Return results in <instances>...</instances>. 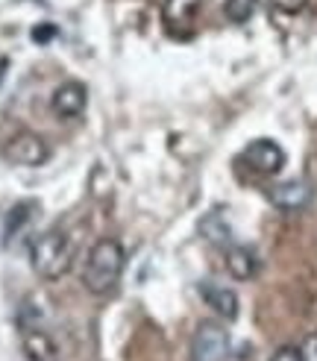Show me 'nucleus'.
Here are the masks:
<instances>
[{"label": "nucleus", "instance_id": "0eeeda50", "mask_svg": "<svg viewBox=\"0 0 317 361\" xmlns=\"http://www.w3.org/2000/svg\"><path fill=\"white\" fill-rule=\"evenodd\" d=\"M21 350L27 361H62L56 341L35 323H21Z\"/></svg>", "mask_w": 317, "mask_h": 361}, {"label": "nucleus", "instance_id": "f03ea898", "mask_svg": "<svg viewBox=\"0 0 317 361\" xmlns=\"http://www.w3.org/2000/svg\"><path fill=\"white\" fill-rule=\"evenodd\" d=\"M30 264L32 270L47 282L62 279L70 264H74V244L65 229H47L42 235H35L30 244Z\"/></svg>", "mask_w": 317, "mask_h": 361}, {"label": "nucleus", "instance_id": "dca6fc26", "mask_svg": "<svg viewBox=\"0 0 317 361\" xmlns=\"http://www.w3.org/2000/svg\"><path fill=\"white\" fill-rule=\"evenodd\" d=\"M299 355H303V361H317V332L303 338V344H299Z\"/></svg>", "mask_w": 317, "mask_h": 361}, {"label": "nucleus", "instance_id": "20e7f679", "mask_svg": "<svg viewBox=\"0 0 317 361\" xmlns=\"http://www.w3.org/2000/svg\"><path fill=\"white\" fill-rule=\"evenodd\" d=\"M4 156L12 161V165H21V168H42L44 161L50 159V147H47V141H44L39 133L21 130V133H15V135L6 141Z\"/></svg>", "mask_w": 317, "mask_h": 361}, {"label": "nucleus", "instance_id": "1a4fd4ad", "mask_svg": "<svg viewBox=\"0 0 317 361\" xmlns=\"http://www.w3.org/2000/svg\"><path fill=\"white\" fill-rule=\"evenodd\" d=\"M203 9V0H165L162 4V21L173 35H185L197 24V15Z\"/></svg>", "mask_w": 317, "mask_h": 361}, {"label": "nucleus", "instance_id": "9b49d317", "mask_svg": "<svg viewBox=\"0 0 317 361\" xmlns=\"http://www.w3.org/2000/svg\"><path fill=\"white\" fill-rule=\"evenodd\" d=\"M226 274L238 282L253 279L259 274V256L250 247H241V244L226 247Z\"/></svg>", "mask_w": 317, "mask_h": 361}, {"label": "nucleus", "instance_id": "7ed1b4c3", "mask_svg": "<svg viewBox=\"0 0 317 361\" xmlns=\"http://www.w3.org/2000/svg\"><path fill=\"white\" fill-rule=\"evenodd\" d=\"M229 358V332L218 320H203L191 335L188 361H226Z\"/></svg>", "mask_w": 317, "mask_h": 361}, {"label": "nucleus", "instance_id": "6e6552de", "mask_svg": "<svg viewBox=\"0 0 317 361\" xmlns=\"http://www.w3.org/2000/svg\"><path fill=\"white\" fill-rule=\"evenodd\" d=\"M311 185L306 179H285V183H276L268 191V200L279 209V212H303L311 203Z\"/></svg>", "mask_w": 317, "mask_h": 361}, {"label": "nucleus", "instance_id": "a211bd4d", "mask_svg": "<svg viewBox=\"0 0 317 361\" xmlns=\"http://www.w3.org/2000/svg\"><path fill=\"white\" fill-rule=\"evenodd\" d=\"M53 35H56V27L53 24H39L32 30V42H50Z\"/></svg>", "mask_w": 317, "mask_h": 361}, {"label": "nucleus", "instance_id": "f3484780", "mask_svg": "<svg viewBox=\"0 0 317 361\" xmlns=\"http://www.w3.org/2000/svg\"><path fill=\"white\" fill-rule=\"evenodd\" d=\"M271 361H303V355H299V347H279Z\"/></svg>", "mask_w": 317, "mask_h": 361}, {"label": "nucleus", "instance_id": "f8f14e48", "mask_svg": "<svg viewBox=\"0 0 317 361\" xmlns=\"http://www.w3.org/2000/svg\"><path fill=\"white\" fill-rule=\"evenodd\" d=\"M200 232L206 235V241H211V244H229V238H232V229H229V224L220 218L218 212H211V214H206V218L200 221Z\"/></svg>", "mask_w": 317, "mask_h": 361}, {"label": "nucleus", "instance_id": "4468645a", "mask_svg": "<svg viewBox=\"0 0 317 361\" xmlns=\"http://www.w3.org/2000/svg\"><path fill=\"white\" fill-rule=\"evenodd\" d=\"M30 212H35V203H18V206L9 212V218H6V238H12L15 232L32 218Z\"/></svg>", "mask_w": 317, "mask_h": 361}, {"label": "nucleus", "instance_id": "ddd939ff", "mask_svg": "<svg viewBox=\"0 0 317 361\" xmlns=\"http://www.w3.org/2000/svg\"><path fill=\"white\" fill-rule=\"evenodd\" d=\"M259 9V0H223V15L232 24H247Z\"/></svg>", "mask_w": 317, "mask_h": 361}, {"label": "nucleus", "instance_id": "39448f33", "mask_svg": "<svg viewBox=\"0 0 317 361\" xmlns=\"http://www.w3.org/2000/svg\"><path fill=\"white\" fill-rule=\"evenodd\" d=\"M241 161L259 176H276L285 168V150L273 138H256L247 144V150L241 153Z\"/></svg>", "mask_w": 317, "mask_h": 361}, {"label": "nucleus", "instance_id": "9d476101", "mask_svg": "<svg viewBox=\"0 0 317 361\" xmlns=\"http://www.w3.org/2000/svg\"><path fill=\"white\" fill-rule=\"evenodd\" d=\"M200 297L203 302L215 312L220 320H235L238 312H241V302H238V294L232 288L226 285H218V282H200Z\"/></svg>", "mask_w": 317, "mask_h": 361}, {"label": "nucleus", "instance_id": "2eb2a0df", "mask_svg": "<svg viewBox=\"0 0 317 361\" xmlns=\"http://www.w3.org/2000/svg\"><path fill=\"white\" fill-rule=\"evenodd\" d=\"M273 4V12H282V15H299L306 6H309V0H271Z\"/></svg>", "mask_w": 317, "mask_h": 361}, {"label": "nucleus", "instance_id": "f257e3e1", "mask_svg": "<svg viewBox=\"0 0 317 361\" xmlns=\"http://www.w3.org/2000/svg\"><path fill=\"white\" fill-rule=\"evenodd\" d=\"M123 267H127L123 244L118 238H100V241H94V247L88 250V256H85L82 288L94 297L112 294L123 276Z\"/></svg>", "mask_w": 317, "mask_h": 361}, {"label": "nucleus", "instance_id": "423d86ee", "mask_svg": "<svg viewBox=\"0 0 317 361\" xmlns=\"http://www.w3.org/2000/svg\"><path fill=\"white\" fill-rule=\"evenodd\" d=\"M85 106H88V88H85L82 82H77V80L62 82L56 92H53V97H50L53 115L62 118V121L80 118V115L85 112Z\"/></svg>", "mask_w": 317, "mask_h": 361}]
</instances>
